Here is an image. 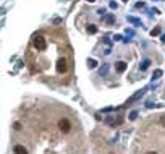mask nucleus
I'll use <instances>...</instances> for the list:
<instances>
[{"mask_svg": "<svg viewBox=\"0 0 165 154\" xmlns=\"http://www.w3.org/2000/svg\"><path fill=\"white\" fill-rule=\"evenodd\" d=\"M33 46H34L37 50H46V49H47V41H46V37L41 36V34L34 36V39H33Z\"/></svg>", "mask_w": 165, "mask_h": 154, "instance_id": "f257e3e1", "label": "nucleus"}, {"mask_svg": "<svg viewBox=\"0 0 165 154\" xmlns=\"http://www.w3.org/2000/svg\"><path fill=\"white\" fill-rule=\"evenodd\" d=\"M58 128H60V132L68 133V132L71 130V123H70V120H68V118H62V120L58 122Z\"/></svg>", "mask_w": 165, "mask_h": 154, "instance_id": "f03ea898", "label": "nucleus"}, {"mask_svg": "<svg viewBox=\"0 0 165 154\" xmlns=\"http://www.w3.org/2000/svg\"><path fill=\"white\" fill-rule=\"evenodd\" d=\"M66 70H68L66 60H65V58H60L58 64H57V72H58V73H66Z\"/></svg>", "mask_w": 165, "mask_h": 154, "instance_id": "7ed1b4c3", "label": "nucleus"}, {"mask_svg": "<svg viewBox=\"0 0 165 154\" xmlns=\"http://www.w3.org/2000/svg\"><path fill=\"white\" fill-rule=\"evenodd\" d=\"M13 153H15V154H28L26 148H25V146H21V144H16V146H15Z\"/></svg>", "mask_w": 165, "mask_h": 154, "instance_id": "20e7f679", "label": "nucleus"}, {"mask_svg": "<svg viewBox=\"0 0 165 154\" xmlns=\"http://www.w3.org/2000/svg\"><path fill=\"white\" fill-rule=\"evenodd\" d=\"M115 68H116V72H118V73H123L125 70H126V64H125V62H118Z\"/></svg>", "mask_w": 165, "mask_h": 154, "instance_id": "39448f33", "label": "nucleus"}, {"mask_svg": "<svg viewBox=\"0 0 165 154\" xmlns=\"http://www.w3.org/2000/svg\"><path fill=\"white\" fill-rule=\"evenodd\" d=\"M144 91H146V89H141V91H138V93H136V94H134V96H133V97H131V99H130V101H128V104H130V102H134V101H138V99H139V97H141V96H143V94H144Z\"/></svg>", "mask_w": 165, "mask_h": 154, "instance_id": "423d86ee", "label": "nucleus"}, {"mask_svg": "<svg viewBox=\"0 0 165 154\" xmlns=\"http://www.w3.org/2000/svg\"><path fill=\"white\" fill-rule=\"evenodd\" d=\"M87 33L96 34V33H97V26H96V25H89V26H87Z\"/></svg>", "mask_w": 165, "mask_h": 154, "instance_id": "0eeeda50", "label": "nucleus"}, {"mask_svg": "<svg viewBox=\"0 0 165 154\" xmlns=\"http://www.w3.org/2000/svg\"><path fill=\"white\" fill-rule=\"evenodd\" d=\"M87 65H89V68H96V65H97V64H96V60H92V58H91V60L87 62Z\"/></svg>", "mask_w": 165, "mask_h": 154, "instance_id": "6e6552de", "label": "nucleus"}, {"mask_svg": "<svg viewBox=\"0 0 165 154\" xmlns=\"http://www.w3.org/2000/svg\"><path fill=\"white\" fill-rule=\"evenodd\" d=\"M149 64H151V62L149 60H146V62H143V65H141V70H146L147 67H149Z\"/></svg>", "mask_w": 165, "mask_h": 154, "instance_id": "1a4fd4ad", "label": "nucleus"}, {"mask_svg": "<svg viewBox=\"0 0 165 154\" xmlns=\"http://www.w3.org/2000/svg\"><path fill=\"white\" fill-rule=\"evenodd\" d=\"M159 33H160V29H159V28H155V29H152V31H151V34H152V36H157Z\"/></svg>", "mask_w": 165, "mask_h": 154, "instance_id": "9d476101", "label": "nucleus"}, {"mask_svg": "<svg viewBox=\"0 0 165 154\" xmlns=\"http://www.w3.org/2000/svg\"><path fill=\"white\" fill-rule=\"evenodd\" d=\"M136 117H138V112H131L130 114V120H134Z\"/></svg>", "mask_w": 165, "mask_h": 154, "instance_id": "9b49d317", "label": "nucleus"}, {"mask_svg": "<svg viewBox=\"0 0 165 154\" xmlns=\"http://www.w3.org/2000/svg\"><path fill=\"white\" fill-rule=\"evenodd\" d=\"M128 21H131V23H134V25H139V21L136 18H128Z\"/></svg>", "mask_w": 165, "mask_h": 154, "instance_id": "f8f14e48", "label": "nucleus"}, {"mask_svg": "<svg viewBox=\"0 0 165 154\" xmlns=\"http://www.w3.org/2000/svg\"><path fill=\"white\" fill-rule=\"evenodd\" d=\"M160 75H162V72H160V70H157V72L154 73V76H155V78H159V76H160Z\"/></svg>", "mask_w": 165, "mask_h": 154, "instance_id": "ddd939ff", "label": "nucleus"}, {"mask_svg": "<svg viewBox=\"0 0 165 154\" xmlns=\"http://www.w3.org/2000/svg\"><path fill=\"white\" fill-rule=\"evenodd\" d=\"M13 127H15V130H21V123H15Z\"/></svg>", "mask_w": 165, "mask_h": 154, "instance_id": "4468645a", "label": "nucleus"}, {"mask_svg": "<svg viewBox=\"0 0 165 154\" xmlns=\"http://www.w3.org/2000/svg\"><path fill=\"white\" fill-rule=\"evenodd\" d=\"M144 7V3L143 2H139V3H136V8H143Z\"/></svg>", "mask_w": 165, "mask_h": 154, "instance_id": "2eb2a0df", "label": "nucleus"}, {"mask_svg": "<svg viewBox=\"0 0 165 154\" xmlns=\"http://www.w3.org/2000/svg\"><path fill=\"white\" fill-rule=\"evenodd\" d=\"M160 122H162V125H165V117H162V120H160Z\"/></svg>", "mask_w": 165, "mask_h": 154, "instance_id": "dca6fc26", "label": "nucleus"}, {"mask_svg": "<svg viewBox=\"0 0 165 154\" xmlns=\"http://www.w3.org/2000/svg\"><path fill=\"white\" fill-rule=\"evenodd\" d=\"M162 42H165V36H162Z\"/></svg>", "mask_w": 165, "mask_h": 154, "instance_id": "f3484780", "label": "nucleus"}, {"mask_svg": "<svg viewBox=\"0 0 165 154\" xmlns=\"http://www.w3.org/2000/svg\"><path fill=\"white\" fill-rule=\"evenodd\" d=\"M146 154H157V153H152V151H151V153H146Z\"/></svg>", "mask_w": 165, "mask_h": 154, "instance_id": "a211bd4d", "label": "nucleus"}, {"mask_svg": "<svg viewBox=\"0 0 165 154\" xmlns=\"http://www.w3.org/2000/svg\"><path fill=\"white\" fill-rule=\"evenodd\" d=\"M87 2H96V0H87Z\"/></svg>", "mask_w": 165, "mask_h": 154, "instance_id": "6ab92c4d", "label": "nucleus"}, {"mask_svg": "<svg viewBox=\"0 0 165 154\" xmlns=\"http://www.w3.org/2000/svg\"><path fill=\"white\" fill-rule=\"evenodd\" d=\"M125 2H128V0H125Z\"/></svg>", "mask_w": 165, "mask_h": 154, "instance_id": "aec40b11", "label": "nucleus"}]
</instances>
